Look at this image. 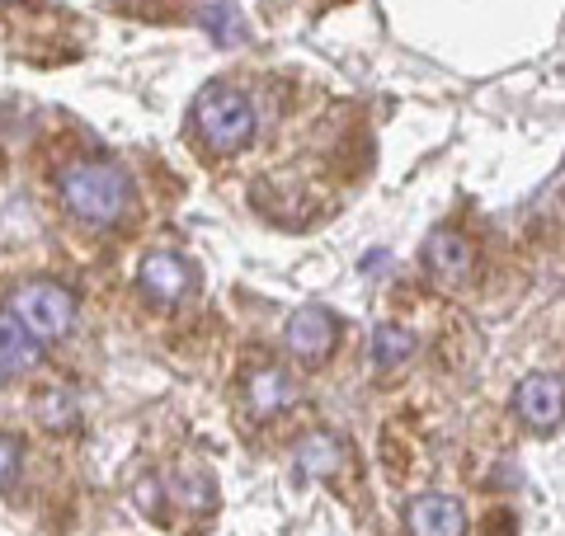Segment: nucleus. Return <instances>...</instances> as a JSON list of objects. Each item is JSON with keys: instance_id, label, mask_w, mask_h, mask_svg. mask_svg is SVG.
I'll use <instances>...</instances> for the list:
<instances>
[{"instance_id": "obj_1", "label": "nucleus", "mask_w": 565, "mask_h": 536, "mask_svg": "<svg viewBox=\"0 0 565 536\" xmlns=\"http://www.w3.org/2000/svg\"><path fill=\"white\" fill-rule=\"evenodd\" d=\"M57 189H62V203L76 212L85 226L122 222L128 199H132V179L122 165H114V160H76V165L62 170Z\"/></svg>"}, {"instance_id": "obj_2", "label": "nucleus", "mask_w": 565, "mask_h": 536, "mask_svg": "<svg viewBox=\"0 0 565 536\" xmlns=\"http://www.w3.org/2000/svg\"><path fill=\"white\" fill-rule=\"evenodd\" d=\"M193 118H199V132L217 156H236L255 137V104L232 85H207L193 99Z\"/></svg>"}, {"instance_id": "obj_3", "label": "nucleus", "mask_w": 565, "mask_h": 536, "mask_svg": "<svg viewBox=\"0 0 565 536\" xmlns=\"http://www.w3.org/2000/svg\"><path fill=\"white\" fill-rule=\"evenodd\" d=\"M10 311L20 315L43 344L62 339L71 325H76V297H71L66 288H57V282H43V278L24 282V288L10 297Z\"/></svg>"}, {"instance_id": "obj_4", "label": "nucleus", "mask_w": 565, "mask_h": 536, "mask_svg": "<svg viewBox=\"0 0 565 536\" xmlns=\"http://www.w3.org/2000/svg\"><path fill=\"white\" fill-rule=\"evenodd\" d=\"M514 409L523 424L533 428H552L565 419V382L552 377V372H533V377H523L519 390H514Z\"/></svg>"}, {"instance_id": "obj_5", "label": "nucleus", "mask_w": 565, "mask_h": 536, "mask_svg": "<svg viewBox=\"0 0 565 536\" xmlns=\"http://www.w3.org/2000/svg\"><path fill=\"white\" fill-rule=\"evenodd\" d=\"M137 288L147 292L156 307H174V301L193 288V274H189V264L180 255L156 249V255H147V259H141V268H137Z\"/></svg>"}, {"instance_id": "obj_6", "label": "nucleus", "mask_w": 565, "mask_h": 536, "mask_svg": "<svg viewBox=\"0 0 565 536\" xmlns=\"http://www.w3.org/2000/svg\"><path fill=\"white\" fill-rule=\"evenodd\" d=\"M405 532L411 536H467V513L452 494H419L405 508Z\"/></svg>"}, {"instance_id": "obj_7", "label": "nucleus", "mask_w": 565, "mask_h": 536, "mask_svg": "<svg viewBox=\"0 0 565 536\" xmlns=\"http://www.w3.org/2000/svg\"><path fill=\"white\" fill-rule=\"evenodd\" d=\"M334 334H340V325H334V315L326 307H302L288 320V349L297 357H307V363H316V357H326L334 349Z\"/></svg>"}, {"instance_id": "obj_8", "label": "nucleus", "mask_w": 565, "mask_h": 536, "mask_svg": "<svg viewBox=\"0 0 565 536\" xmlns=\"http://www.w3.org/2000/svg\"><path fill=\"white\" fill-rule=\"evenodd\" d=\"M39 353H43V339L33 334L14 311H0V382L29 372L33 363H39Z\"/></svg>"}, {"instance_id": "obj_9", "label": "nucleus", "mask_w": 565, "mask_h": 536, "mask_svg": "<svg viewBox=\"0 0 565 536\" xmlns=\"http://www.w3.org/2000/svg\"><path fill=\"white\" fill-rule=\"evenodd\" d=\"M424 264L444 282H462L476 264V249L467 236H457V231H434V236L424 240Z\"/></svg>"}, {"instance_id": "obj_10", "label": "nucleus", "mask_w": 565, "mask_h": 536, "mask_svg": "<svg viewBox=\"0 0 565 536\" xmlns=\"http://www.w3.org/2000/svg\"><path fill=\"white\" fill-rule=\"evenodd\" d=\"M292 377L282 367H259L245 377V405H250V415L255 419H269L278 415V409H288L292 405Z\"/></svg>"}, {"instance_id": "obj_11", "label": "nucleus", "mask_w": 565, "mask_h": 536, "mask_svg": "<svg viewBox=\"0 0 565 536\" xmlns=\"http://www.w3.org/2000/svg\"><path fill=\"white\" fill-rule=\"evenodd\" d=\"M199 20H203L207 39L217 43V47H236V43L250 39V24H245V14L232 6V0H207Z\"/></svg>"}, {"instance_id": "obj_12", "label": "nucleus", "mask_w": 565, "mask_h": 536, "mask_svg": "<svg viewBox=\"0 0 565 536\" xmlns=\"http://www.w3.org/2000/svg\"><path fill=\"white\" fill-rule=\"evenodd\" d=\"M340 461H344V447L340 438H330V433H311L302 447H297V471L311 475V480H326L340 471Z\"/></svg>"}, {"instance_id": "obj_13", "label": "nucleus", "mask_w": 565, "mask_h": 536, "mask_svg": "<svg viewBox=\"0 0 565 536\" xmlns=\"http://www.w3.org/2000/svg\"><path fill=\"white\" fill-rule=\"evenodd\" d=\"M411 353H415L411 330H401V325H377L373 330V363L382 372H396L401 363H411Z\"/></svg>"}, {"instance_id": "obj_14", "label": "nucleus", "mask_w": 565, "mask_h": 536, "mask_svg": "<svg viewBox=\"0 0 565 536\" xmlns=\"http://www.w3.org/2000/svg\"><path fill=\"white\" fill-rule=\"evenodd\" d=\"M14 475H20V442L10 433H0V490H10Z\"/></svg>"}]
</instances>
